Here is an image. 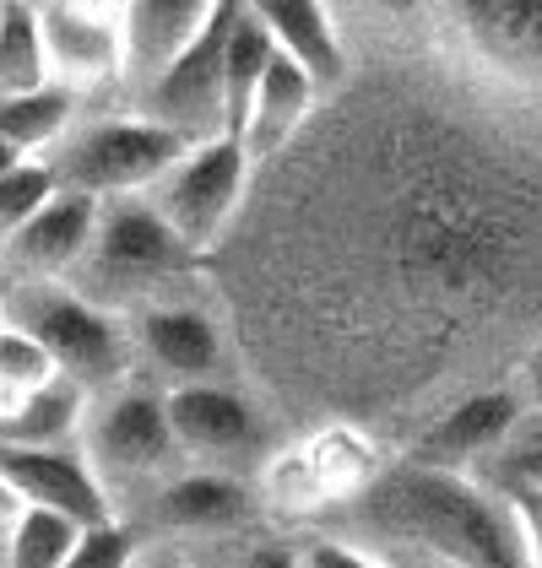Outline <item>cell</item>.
Instances as JSON below:
<instances>
[{
  "label": "cell",
  "mask_w": 542,
  "mask_h": 568,
  "mask_svg": "<svg viewBox=\"0 0 542 568\" xmlns=\"http://www.w3.org/2000/svg\"><path fill=\"white\" fill-rule=\"evenodd\" d=\"M184 261H190V255L169 239V227L131 195V201L98 206V227H92L88 255H82V265H77L60 287H71L82 304L103 308V314L120 320V304L147 298V293H152L158 282H169Z\"/></svg>",
  "instance_id": "obj_4"
},
{
  "label": "cell",
  "mask_w": 542,
  "mask_h": 568,
  "mask_svg": "<svg viewBox=\"0 0 542 568\" xmlns=\"http://www.w3.org/2000/svg\"><path fill=\"white\" fill-rule=\"evenodd\" d=\"M180 152H184L180 135L158 131V125H147L136 114H109V120H92L82 131H66V141L49 152L44 163L54 174V190L88 195V201L103 206V201L141 195Z\"/></svg>",
  "instance_id": "obj_5"
},
{
  "label": "cell",
  "mask_w": 542,
  "mask_h": 568,
  "mask_svg": "<svg viewBox=\"0 0 542 568\" xmlns=\"http://www.w3.org/2000/svg\"><path fill=\"white\" fill-rule=\"evenodd\" d=\"M44 385H54L44 347L28 331H17L11 320H0V412H11L17 400L39 395Z\"/></svg>",
  "instance_id": "obj_23"
},
{
  "label": "cell",
  "mask_w": 542,
  "mask_h": 568,
  "mask_svg": "<svg viewBox=\"0 0 542 568\" xmlns=\"http://www.w3.org/2000/svg\"><path fill=\"white\" fill-rule=\"evenodd\" d=\"M369 552L391 558L397 568H451V564H440V558H418V552H391V547H369Z\"/></svg>",
  "instance_id": "obj_28"
},
{
  "label": "cell",
  "mask_w": 542,
  "mask_h": 568,
  "mask_svg": "<svg viewBox=\"0 0 542 568\" xmlns=\"http://www.w3.org/2000/svg\"><path fill=\"white\" fill-rule=\"evenodd\" d=\"M33 22H39V44H44L49 88L82 98V92L120 82V6L54 0V6H33Z\"/></svg>",
  "instance_id": "obj_9"
},
{
  "label": "cell",
  "mask_w": 542,
  "mask_h": 568,
  "mask_svg": "<svg viewBox=\"0 0 542 568\" xmlns=\"http://www.w3.org/2000/svg\"><path fill=\"white\" fill-rule=\"evenodd\" d=\"M17 515H22V509H17V498L6 493V481H0V536H6V525L17 520Z\"/></svg>",
  "instance_id": "obj_29"
},
{
  "label": "cell",
  "mask_w": 542,
  "mask_h": 568,
  "mask_svg": "<svg viewBox=\"0 0 542 568\" xmlns=\"http://www.w3.org/2000/svg\"><path fill=\"white\" fill-rule=\"evenodd\" d=\"M60 568H136V530L120 520L82 530L77 547H71V558Z\"/></svg>",
  "instance_id": "obj_25"
},
{
  "label": "cell",
  "mask_w": 542,
  "mask_h": 568,
  "mask_svg": "<svg viewBox=\"0 0 542 568\" xmlns=\"http://www.w3.org/2000/svg\"><path fill=\"white\" fill-rule=\"evenodd\" d=\"M271 39L267 28L255 22V11L250 6H233V22H228V39H223V120H228V135H239L244 125V109H250V98L261 88V77H267L271 65Z\"/></svg>",
  "instance_id": "obj_20"
},
{
  "label": "cell",
  "mask_w": 542,
  "mask_h": 568,
  "mask_svg": "<svg viewBox=\"0 0 542 568\" xmlns=\"http://www.w3.org/2000/svg\"><path fill=\"white\" fill-rule=\"evenodd\" d=\"M293 568H397L391 558L369 552L359 541H342V536H320L310 547L293 552Z\"/></svg>",
  "instance_id": "obj_26"
},
{
  "label": "cell",
  "mask_w": 542,
  "mask_h": 568,
  "mask_svg": "<svg viewBox=\"0 0 542 568\" xmlns=\"http://www.w3.org/2000/svg\"><path fill=\"white\" fill-rule=\"evenodd\" d=\"M77 525L54 520L44 509H22L0 536V568H60L77 547Z\"/></svg>",
  "instance_id": "obj_21"
},
{
  "label": "cell",
  "mask_w": 542,
  "mask_h": 568,
  "mask_svg": "<svg viewBox=\"0 0 542 568\" xmlns=\"http://www.w3.org/2000/svg\"><path fill=\"white\" fill-rule=\"evenodd\" d=\"M163 395V423L174 438V455L207 477H244L267 466L271 438L255 417V406L228 385H184Z\"/></svg>",
  "instance_id": "obj_7"
},
{
  "label": "cell",
  "mask_w": 542,
  "mask_h": 568,
  "mask_svg": "<svg viewBox=\"0 0 542 568\" xmlns=\"http://www.w3.org/2000/svg\"><path fill=\"white\" fill-rule=\"evenodd\" d=\"M255 22L267 28L271 49L310 82V88H337L348 77V54H342V33H337V17L325 6H250Z\"/></svg>",
  "instance_id": "obj_15"
},
{
  "label": "cell",
  "mask_w": 542,
  "mask_h": 568,
  "mask_svg": "<svg viewBox=\"0 0 542 568\" xmlns=\"http://www.w3.org/2000/svg\"><path fill=\"white\" fill-rule=\"evenodd\" d=\"M0 481L17 498V509H44L77 530H98L114 520L77 444H54V449H6L0 444Z\"/></svg>",
  "instance_id": "obj_10"
},
{
  "label": "cell",
  "mask_w": 542,
  "mask_h": 568,
  "mask_svg": "<svg viewBox=\"0 0 542 568\" xmlns=\"http://www.w3.org/2000/svg\"><path fill=\"white\" fill-rule=\"evenodd\" d=\"M244 179H250V169H244L239 141L218 135V141L184 146L136 201L169 227V239L180 244L184 255H201V250H212L223 239L228 217H233V206L244 195Z\"/></svg>",
  "instance_id": "obj_6"
},
{
  "label": "cell",
  "mask_w": 542,
  "mask_h": 568,
  "mask_svg": "<svg viewBox=\"0 0 542 568\" xmlns=\"http://www.w3.org/2000/svg\"><path fill=\"white\" fill-rule=\"evenodd\" d=\"M310 109H315V88L282 60V54H271L267 77H261V88L250 98V109H244V125H239V152H244V169H261L271 163L293 135L299 125L310 120Z\"/></svg>",
  "instance_id": "obj_16"
},
{
  "label": "cell",
  "mask_w": 542,
  "mask_h": 568,
  "mask_svg": "<svg viewBox=\"0 0 542 568\" xmlns=\"http://www.w3.org/2000/svg\"><path fill=\"white\" fill-rule=\"evenodd\" d=\"M49 195H54V174H49L44 158H22L11 174H0V250L17 227H28L44 212Z\"/></svg>",
  "instance_id": "obj_24"
},
{
  "label": "cell",
  "mask_w": 542,
  "mask_h": 568,
  "mask_svg": "<svg viewBox=\"0 0 542 568\" xmlns=\"http://www.w3.org/2000/svg\"><path fill=\"white\" fill-rule=\"evenodd\" d=\"M147 515L163 530L180 536H223L250 515V487L233 477H207V471H180L147 498Z\"/></svg>",
  "instance_id": "obj_17"
},
{
  "label": "cell",
  "mask_w": 542,
  "mask_h": 568,
  "mask_svg": "<svg viewBox=\"0 0 542 568\" xmlns=\"http://www.w3.org/2000/svg\"><path fill=\"white\" fill-rule=\"evenodd\" d=\"M228 22H233V6H212L207 28L184 44V54L147 88L136 92V120L158 125V131L180 135L184 146H201V141H218L228 135L223 120V39Z\"/></svg>",
  "instance_id": "obj_8"
},
{
  "label": "cell",
  "mask_w": 542,
  "mask_h": 568,
  "mask_svg": "<svg viewBox=\"0 0 542 568\" xmlns=\"http://www.w3.org/2000/svg\"><path fill=\"white\" fill-rule=\"evenodd\" d=\"M0 320H11L17 331H28L44 347L49 368L60 385H71L77 395L120 390L131 374V336L114 314L82 304L71 287H17L11 304L0 308Z\"/></svg>",
  "instance_id": "obj_3"
},
{
  "label": "cell",
  "mask_w": 542,
  "mask_h": 568,
  "mask_svg": "<svg viewBox=\"0 0 542 568\" xmlns=\"http://www.w3.org/2000/svg\"><path fill=\"white\" fill-rule=\"evenodd\" d=\"M342 541L440 558L451 568H538V536L461 471L406 466L353 504Z\"/></svg>",
  "instance_id": "obj_1"
},
{
  "label": "cell",
  "mask_w": 542,
  "mask_h": 568,
  "mask_svg": "<svg viewBox=\"0 0 542 568\" xmlns=\"http://www.w3.org/2000/svg\"><path fill=\"white\" fill-rule=\"evenodd\" d=\"M49 88L33 6H0V98Z\"/></svg>",
  "instance_id": "obj_22"
},
{
  "label": "cell",
  "mask_w": 542,
  "mask_h": 568,
  "mask_svg": "<svg viewBox=\"0 0 542 568\" xmlns=\"http://www.w3.org/2000/svg\"><path fill=\"white\" fill-rule=\"evenodd\" d=\"M88 412V395H77L71 385H44L39 395L17 400L11 412H0V444L6 449H54V444H77Z\"/></svg>",
  "instance_id": "obj_18"
},
{
  "label": "cell",
  "mask_w": 542,
  "mask_h": 568,
  "mask_svg": "<svg viewBox=\"0 0 542 568\" xmlns=\"http://www.w3.org/2000/svg\"><path fill=\"white\" fill-rule=\"evenodd\" d=\"M239 568H293V552L288 547H255L250 558H239Z\"/></svg>",
  "instance_id": "obj_27"
},
{
  "label": "cell",
  "mask_w": 542,
  "mask_h": 568,
  "mask_svg": "<svg viewBox=\"0 0 542 568\" xmlns=\"http://www.w3.org/2000/svg\"><path fill=\"white\" fill-rule=\"evenodd\" d=\"M136 347L158 368V379H169L163 390H184V385H218L228 368L223 331L184 304H147L136 320Z\"/></svg>",
  "instance_id": "obj_12"
},
{
  "label": "cell",
  "mask_w": 542,
  "mask_h": 568,
  "mask_svg": "<svg viewBox=\"0 0 542 568\" xmlns=\"http://www.w3.org/2000/svg\"><path fill=\"white\" fill-rule=\"evenodd\" d=\"M212 6L207 0H131L120 6V82H136V92L147 82H158L184 44L207 28Z\"/></svg>",
  "instance_id": "obj_13"
},
{
  "label": "cell",
  "mask_w": 542,
  "mask_h": 568,
  "mask_svg": "<svg viewBox=\"0 0 542 568\" xmlns=\"http://www.w3.org/2000/svg\"><path fill=\"white\" fill-rule=\"evenodd\" d=\"M515 428H521V400L510 390L466 395V400L451 406V412L429 428V438L418 444V466H429V471L478 466V460H489Z\"/></svg>",
  "instance_id": "obj_14"
},
{
  "label": "cell",
  "mask_w": 542,
  "mask_h": 568,
  "mask_svg": "<svg viewBox=\"0 0 542 568\" xmlns=\"http://www.w3.org/2000/svg\"><path fill=\"white\" fill-rule=\"evenodd\" d=\"M92 227H98V201L54 190L44 212L6 239L0 265L17 276V287H60L88 255Z\"/></svg>",
  "instance_id": "obj_11"
},
{
  "label": "cell",
  "mask_w": 542,
  "mask_h": 568,
  "mask_svg": "<svg viewBox=\"0 0 542 568\" xmlns=\"http://www.w3.org/2000/svg\"><path fill=\"white\" fill-rule=\"evenodd\" d=\"M77 449L88 460L92 481L114 515V493L120 498H152L163 481L180 477V455L163 423V395L141 390V385H120V390L88 400L82 428H77Z\"/></svg>",
  "instance_id": "obj_2"
},
{
  "label": "cell",
  "mask_w": 542,
  "mask_h": 568,
  "mask_svg": "<svg viewBox=\"0 0 542 568\" xmlns=\"http://www.w3.org/2000/svg\"><path fill=\"white\" fill-rule=\"evenodd\" d=\"M17 163H22V158H17V152H11V146H0V174H11V169H17Z\"/></svg>",
  "instance_id": "obj_30"
},
{
  "label": "cell",
  "mask_w": 542,
  "mask_h": 568,
  "mask_svg": "<svg viewBox=\"0 0 542 568\" xmlns=\"http://www.w3.org/2000/svg\"><path fill=\"white\" fill-rule=\"evenodd\" d=\"M71 120H77V98L60 88L0 98V146H11L17 158H44L66 141Z\"/></svg>",
  "instance_id": "obj_19"
},
{
  "label": "cell",
  "mask_w": 542,
  "mask_h": 568,
  "mask_svg": "<svg viewBox=\"0 0 542 568\" xmlns=\"http://www.w3.org/2000/svg\"><path fill=\"white\" fill-rule=\"evenodd\" d=\"M147 568H180V564H147Z\"/></svg>",
  "instance_id": "obj_31"
}]
</instances>
